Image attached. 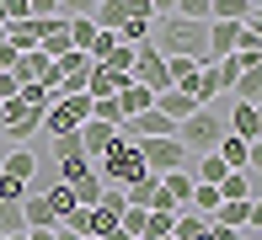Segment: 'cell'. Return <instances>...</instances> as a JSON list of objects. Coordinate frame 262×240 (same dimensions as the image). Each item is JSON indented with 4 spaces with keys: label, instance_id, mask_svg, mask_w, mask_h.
Listing matches in <instances>:
<instances>
[{
    "label": "cell",
    "instance_id": "cell-34",
    "mask_svg": "<svg viewBox=\"0 0 262 240\" xmlns=\"http://www.w3.org/2000/svg\"><path fill=\"white\" fill-rule=\"evenodd\" d=\"M70 155H86V150H80V128L64 134V139H54V160H70ZM86 160H91V155H86Z\"/></svg>",
    "mask_w": 262,
    "mask_h": 240
},
{
    "label": "cell",
    "instance_id": "cell-2",
    "mask_svg": "<svg viewBox=\"0 0 262 240\" xmlns=\"http://www.w3.org/2000/svg\"><path fill=\"white\" fill-rule=\"evenodd\" d=\"M139 176H150L139 144H134V139H113V150L102 155V182H107V187H134Z\"/></svg>",
    "mask_w": 262,
    "mask_h": 240
},
{
    "label": "cell",
    "instance_id": "cell-42",
    "mask_svg": "<svg viewBox=\"0 0 262 240\" xmlns=\"http://www.w3.org/2000/svg\"><path fill=\"white\" fill-rule=\"evenodd\" d=\"M54 240H86V235H75V230H64V224H59V230H54Z\"/></svg>",
    "mask_w": 262,
    "mask_h": 240
},
{
    "label": "cell",
    "instance_id": "cell-47",
    "mask_svg": "<svg viewBox=\"0 0 262 240\" xmlns=\"http://www.w3.org/2000/svg\"><path fill=\"white\" fill-rule=\"evenodd\" d=\"M257 6H262V0H252V11H257Z\"/></svg>",
    "mask_w": 262,
    "mask_h": 240
},
{
    "label": "cell",
    "instance_id": "cell-17",
    "mask_svg": "<svg viewBox=\"0 0 262 240\" xmlns=\"http://www.w3.org/2000/svg\"><path fill=\"white\" fill-rule=\"evenodd\" d=\"M246 219H252V198L220 203V213H214V224H220V230H246Z\"/></svg>",
    "mask_w": 262,
    "mask_h": 240
},
{
    "label": "cell",
    "instance_id": "cell-1",
    "mask_svg": "<svg viewBox=\"0 0 262 240\" xmlns=\"http://www.w3.org/2000/svg\"><path fill=\"white\" fill-rule=\"evenodd\" d=\"M230 134V123H225L220 112H214V107H198L193 117H182V123H177V144H182L187 155H209V150H220V139Z\"/></svg>",
    "mask_w": 262,
    "mask_h": 240
},
{
    "label": "cell",
    "instance_id": "cell-46",
    "mask_svg": "<svg viewBox=\"0 0 262 240\" xmlns=\"http://www.w3.org/2000/svg\"><path fill=\"white\" fill-rule=\"evenodd\" d=\"M6 240H27V235H6Z\"/></svg>",
    "mask_w": 262,
    "mask_h": 240
},
{
    "label": "cell",
    "instance_id": "cell-16",
    "mask_svg": "<svg viewBox=\"0 0 262 240\" xmlns=\"http://www.w3.org/2000/svg\"><path fill=\"white\" fill-rule=\"evenodd\" d=\"M246 150H252V139H241V134H225L214 155H220V160L230 165V171H246Z\"/></svg>",
    "mask_w": 262,
    "mask_h": 240
},
{
    "label": "cell",
    "instance_id": "cell-11",
    "mask_svg": "<svg viewBox=\"0 0 262 240\" xmlns=\"http://www.w3.org/2000/svg\"><path fill=\"white\" fill-rule=\"evenodd\" d=\"M235 38H241L235 21H209V59H230L235 54Z\"/></svg>",
    "mask_w": 262,
    "mask_h": 240
},
{
    "label": "cell",
    "instance_id": "cell-19",
    "mask_svg": "<svg viewBox=\"0 0 262 240\" xmlns=\"http://www.w3.org/2000/svg\"><path fill=\"white\" fill-rule=\"evenodd\" d=\"M209 21H252V0H214V11H209Z\"/></svg>",
    "mask_w": 262,
    "mask_h": 240
},
{
    "label": "cell",
    "instance_id": "cell-25",
    "mask_svg": "<svg viewBox=\"0 0 262 240\" xmlns=\"http://www.w3.org/2000/svg\"><path fill=\"white\" fill-rule=\"evenodd\" d=\"M0 235H27V213H21V203H0Z\"/></svg>",
    "mask_w": 262,
    "mask_h": 240
},
{
    "label": "cell",
    "instance_id": "cell-28",
    "mask_svg": "<svg viewBox=\"0 0 262 240\" xmlns=\"http://www.w3.org/2000/svg\"><path fill=\"white\" fill-rule=\"evenodd\" d=\"M32 134H43V112H27L21 123H11V128H6V139H11V144H21V139H32Z\"/></svg>",
    "mask_w": 262,
    "mask_h": 240
},
{
    "label": "cell",
    "instance_id": "cell-35",
    "mask_svg": "<svg viewBox=\"0 0 262 240\" xmlns=\"http://www.w3.org/2000/svg\"><path fill=\"white\" fill-rule=\"evenodd\" d=\"M54 6H59V16H97L102 0H54Z\"/></svg>",
    "mask_w": 262,
    "mask_h": 240
},
{
    "label": "cell",
    "instance_id": "cell-49",
    "mask_svg": "<svg viewBox=\"0 0 262 240\" xmlns=\"http://www.w3.org/2000/svg\"><path fill=\"white\" fill-rule=\"evenodd\" d=\"M0 240H6V235H0Z\"/></svg>",
    "mask_w": 262,
    "mask_h": 240
},
{
    "label": "cell",
    "instance_id": "cell-29",
    "mask_svg": "<svg viewBox=\"0 0 262 240\" xmlns=\"http://www.w3.org/2000/svg\"><path fill=\"white\" fill-rule=\"evenodd\" d=\"M80 176H91V160H86V155H70V160H59V182H80Z\"/></svg>",
    "mask_w": 262,
    "mask_h": 240
},
{
    "label": "cell",
    "instance_id": "cell-44",
    "mask_svg": "<svg viewBox=\"0 0 262 240\" xmlns=\"http://www.w3.org/2000/svg\"><path fill=\"white\" fill-rule=\"evenodd\" d=\"M0 134H6V107H0Z\"/></svg>",
    "mask_w": 262,
    "mask_h": 240
},
{
    "label": "cell",
    "instance_id": "cell-18",
    "mask_svg": "<svg viewBox=\"0 0 262 240\" xmlns=\"http://www.w3.org/2000/svg\"><path fill=\"white\" fill-rule=\"evenodd\" d=\"M220 203H225V198H220V187H209V182H198V187H193V213H198V219H209V224H214Z\"/></svg>",
    "mask_w": 262,
    "mask_h": 240
},
{
    "label": "cell",
    "instance_id": "cell-41",
    "mask_svg": "<svg viewBox=\"0 0 262 240\" xmlns=\"http://www.w3.org/2000/svg\"><path fill=\"white\" fill-rule=\"evenodd\" d=\"M150 11L156 16H177V0H150Z\"/></svg>",
    "mask_w": 262,
    "mask_h": 240
},
{
    "label": "cell",
    "instance_id": "cell-48",
    "mask_svg": "<svg viewBox=\"0 0 262 240\" xmlns=\"http://www.w3.org/2000/svg\"><path fill=\"white\" fill-rule=\"evenodd\" d=\"M166 240H177V235H166Z\"/></svg>",
    "mask_w": 262,
    "mask_h": 240
},
{
    "label": "cell",
    "instance_id": "cell-3",
    "mask_svg": "<svg viewBox=\"0 0 262 240\" xmlns=\"http://www.w3.org/2000/svg\"><path fill=\"white\" fill-rule=\"evenodd\" d=\"M80 123H91V96H86V91H80V96H59L49 112H43V134H49V139L75 134Z\"/></svg>",
    "mask_w": 262,
    "mask_h": 240
},
{
    "label": "cell",
    "instance_id": "cell-9",
    "mask_svg": "<svg viewBox=\"0 0 262 240\" xmlns=\"http://www.w3.org/2000/svg\"><path fill=\"white\" fill-rule=\"evenodd\" d=\"M0 171L6 176H16V182H38V155L27 150V144H16V150H6V160H0Z\"/></svg>",
    "mask_w": 262,
    "mask_h": 240
},
{
    "label": "cell",
    "instance_id": "cell-24",
    "mask_svg": "<svg viewBox=\"0 0 262 240\" xmlns=\"http://www.w3.org/2000/svg\"><path fill=\"white\" fill-rule=\"evenodd\" d=\"M70 187H75V203H80V208H97V203H102V176L97 171H91V176H80V182H70Z\"/></svg>",
    "mask_w": 262,
    "mask_h": 240
},
{
    "label": "cell",
    "instance_id": "cell-5",
    "mask_svg": "<svg viewBox=\"0 0 262 240\" xmlns=\"http://www.w3.org/2000/svg\"><path fill=\"white\" fill-rule=\"evenodd\" d=\"M91 21H97L102 32H118L123 21H156V11H150V0H102Z\"/></svg>",
    "mask_w": 262,
    "mask_h": 240
},
{
    "label": "cell",
    "instance_id": "cell-38",
    "mask_svg": "<svg viewBox=\"0 0 262 240\" xmlns=\"http://www.w3.org/2000/svg\"><path fill=\"white\" fill-rule=\"evenodd\" d=\"M64 230H75V235H91V208H75L70 219H59Z\"/></svg>",
    "mask_w": 262,
    "mask_h": 240
},
{
    "label": "cell",
    "instance_id": "cell-6",
    "mask_svg": "<svg viewBox=\"0 0 262 240\" xmlns=\"http://www.w3.org/2000/svg\"><path fill=\"white\" fill-rule=\"evenodd\" d=\"M21 213H27V230H59V213L49 208V198H43L38 182H32V192L21 198Z\"/></svg>",
    "mask_w": 262,
    "mask_h": 240
},
{
    "label": "cell",
    "instance_id": "cell-30",
    "mask_svg": "<svg viewBox=\"0 0 262 240\" xmlns=\"http://www.w3.org/2000/svg\"><path fill=\"white\" fill-rule=\"evenodd\" d=\"M91 117H97V123H123V107H118V96H102V102H91Z\"/></svg>",
    "mask_w": 262,
    "mask_h": 240
},
{
    "label": "cell",
    "instance_id": "cell-39",
    "mask_svg": "<svg viewBox=\"0 0 262 240\" xmlns=\"http://www.w3.org/2000/svg\"><path fill=\"white\" fill-rule=\"evenodd\" d=\"M16 91H21V80L6 69V75H0V102H16Z\"/></svg>",
    "mask_w": 262,
    "mask_h": 240
},
{
    "label": "cell",
    "instance_id": "cell-10",
    "mask_svg": "<svg viewBox=\"0 0 262 240\" xmlns=\"http://www.w3.org/2000/svg\"><path fill=\"white\" fill-rule=\"evenodd\" d=\"M6 43L16 48V54H32V48L43 43V21L27 16V21H6Z\"/></svg>",
    "mask_w": 262,
    "mask_h": 240
},
{
    "label": "cell",
    "instance_id": "cell-12",
    "mask_svg": "<svg viewBox=\"0 0 262 240\" xmlns=\"http://www.w3.org/2000/svg\"><path fill=\"white\" fill-rule=\"evenodd\" d=\"M156 107L171 117V123H182V117H193V112H198V102H193L187 91H177V86H166V91L156 96Z\"/></svg>",
    "mask_w": 262,
    "mask_h": 240
},
{
    "label": "cell",
    "instance_id": "cell-37",
    "mask_svg": "<svg viewBox=\"0 0 262 240\" xmlns=\"http://www.w3.org/2000/svg\"><path fill=\"white\" fill-rule=\"evenodd\" d=\"M0 16H6V21H27L32 6H27V0H0Z\"/></svg>",
    "mask_w": 262,
    "mask_h": 240
},
{
    "label": "cell",
    "instance_id": "cell-43",
    "mask_svg": "<svg viewBox=\"0 0 262 240\" xmlns=\"http://www.w3.org/2000/svg\"><path fill=\"white\" fill-rule=\"evenodd\" d=\"M27 240H54V230H27Z\"/></svg>",
    "mask_w": 262,
    "mask_h": 240
},
{
    "label": "cell",
    "instance_id": "cell-32",
    "mask_svg": "<svg viewBox=\"0 0 262 240\" xmlns=\"http://www.w3.org/2000/svg\"><path fill=\"white\" fill-rule=\"evenodd\" d=\"M209 11H214V0H177V16H187V21H209Z\"/></svg>",
    "mask_w": 262,
    "mask_h": 240
},
{
    "label": "cell",
    "instance_id": "cell-15",
    "mask_svg": "<svg viewBox=\"0 0 262 240\" xmlns=\"http://www.w3.org/2000/svg\"><path fill=\"white\" fill-rule=\"evenodd\" d=\"M118 107H123V117H139V112H150V107H156V91H145V86H134V80H128V86L118 91Z\"/></svg>",
    "mask_w": 262,
    "mask_h": 240
},
{
    "label": "cell",
    "instance_id": "cell-27",
    "mask_svg": "<svg viewBox=\"0 0 262 240\" xmlns=\"http://www.w3.org/2000/svg\"><path fill=\"white\" fill-rule=\"evenodd\" d=\"M209 230V219H198V213H177L171 219V235L177 240H193V235H204Z\"/></svg>",
    "mask_w": 262,
    "mask_h": 240
},
{
    "label": "cell",
    "instance_id": "cell-21",
    "mask_svg": "<svg viewBox=\"0 0 262 240\" xmlns=\"http://www.w3.org/2000/svg\"><path fill=\"white\" fill-rule=\"evenodd\" d=\"M97 21H91V16H70V43H75L80 48V54H91V43H97Z\"/></svg>",
    "mask_w": 262,
    "mask_h": 240
},
{
    "label": "cell",
    "instance_id": "cell-31",
    "mask_svg": "<svg viewBox=\"0 0 262 240\" xmlns=\"http://www.w3.org/2000/svg\"><path fill=\"white\" fill-rule=\"evenodd\" d=\"M118 48H123V38H118V32H97V43H91V59H97V64H107Z\"/></svg>",
    "mask_w": 262,
    "mask_h": 240
},
{
    "label": "cell",
    "instance_id": "cell-20",
    "mask_svg": "<svg viewBox=\"0 0 262 240\" xmlns=\"http://www.w3.org/2000/svg\"><path fill=\"white\" fill-rule=\"evenodd\" d=\"M225 176H230V165H225L214 150H209V155H198V171H193V182H209V187H220Z\"/></svg>",
    "mask_w": 262,
    "mask_h": 240
},
{
    "label": "cell",
    "instance_id": "cell-14",
    "mask_svg": "<svg viewBox=\"0 0 262 240\" xmlns=\"http://www.w3.org/2000/svg\"><path fill=\"white\" fill-rule=\"evenodd\" d=\"M230 102H262V64H241V75L230 86Z\"/></svg>",
    "mask_w": 262,
    "mask_h": 240
},
{
    "label": "cell",
    "instance_id": "cell-13",
    "mask_svg": "<svg viewBox=\"0 0 262 240\" xmlns=\"http://www.w3.org/2000/svg\"><path fill=\"white\" fill-rule=\"evenodd\" d=\"M193 171H166L161 176V192H166V198H171V208H187V203H193Z\"/></svg>",
    "mask_w": 262,
    "mask_h": 240
},
{
    "label": "cell",
    "instance_id": "cell-33",
    "mask_svg": "<svg viewBox=\"0 0 262 240\" xmlns=\"http://www.w3.org/2000/svg\"><path fill=\"white\" fill-rule=\"evenodd\" d=\"M27 182H16V176H6V171H0V203H21V198H27Z\"/></svg>",
    "mask_w": 262,
    "mask_h": 240
},
{
    "label": "cell",
    "instance_id": "cell-7",
    "mask_svg": "<svg viewBox=\"0 0 262 240\" xmlns=\"http://www.w3.org/2000/svg\"><path fill=\"white\" fill-rule=\"evenodd\" d=\"M113 139H118L113 123H97V117H91V123H80V150H86L91 160H102V155L113 150Z\"/></svg>",
    "mask_w": 262,
    "mask_h": 240
},
{
    "label": "cell",
    "instance_id": "cell-8",
    "mask_svg": "<svg viewBox=\"0 0 262 240\" xmlns=\"http://www.w3.org/2000/svg\"><path fill=\"white\" fill-rule=\"evenodd\" d=\"M38 48L49 59H64L70 48H75V43H70V16H49V21H43V43Z\"/></svg>",
    "mask_w": 262,
    "mask_h": 240
},
{
    "label": "cell",
    "instance_id": "cell-23",
    "mask_svg": "<svg viewBox=\"0 0 262 240\" xmlns=\"http://www.w3.org/2000/svg\"><path fill=\"white\" fill-rule=\"evenodd\" d=\"M220 198L225 203H241V198H252V171H230L220 182Z\"/></svg>",
    "mask_w": 262,
    "mask_h": 240
},
{
    "label": "cell",
    "instance_id": "cell-22",
    "mask_svg": "<svg viewBox=\"0 0 262 240\" xmlns=\"http://www.w3.org/2000/svg\"><path fill=\"white\" fill-rule=\"evenodd\" d=\"M43 198H49V208L59 213V219H70V213L80 208V203H75V187H64V182H59V187H43Z\"/></svg>",
    "mask_w": 262,
    "mask_h": 240
},
{
    "label": "cell",
    "instance_id": "cell-36",
    "mask_svg": "<svg viewBox=\"0 0 262 240\" xmlns=\"http://www.w3.org/2000/svg\"><path fill=\"white\" fill-rule=\"evenodd\" d=\"M97 208H107V213H123V208H128L123 187H102V203H97Z\"/></svg>",
    "mask_w": 262,
    "mask_h": 240
},
{
    "label": "cell",
    "instance_id": "cell-4",
    "mask_svg": "<svg viewBox=\"0 0 262 240\" xmlns=\"http://www.w3.org/2000/svg\"><path fill=\"white\" fill-rule=\"evenodd\" d=\"M139 155H145V171L150 176H166V171H187V150L177 139H134Z\"/></svg>",
    "mask_w": 262,
    "mask_h": 240
},
{
    "label": "cell",
    "instance_id": "cell-40",
    "mask_svg": "<svg viewBox=\"0 0 262 240\" xmlns=\"http://www.w3.org/2000/svg\"><path fill=\"white\" fill-rule=\"evenodd\" d=\"M246 171L262 176V139H252V150H246Z\"/></svg>",
    "mask_w": 262,
    "mask_h": 240
},
{
    "label": "cell",
    "instance_id": "cell-26",
    "mask_svg": "<svg viewBox=\"0 0 262 240\" xmlns=\"http://www.w3.org/2000/svg\"><path fill=\"white\" fill-rule=\"evenodd\" d=\"M209 69H214V80H220V91L230 96V86H235V75H241V59H235V54H230V59H214Z\"/></svg>",
    "mask_w": 262,
    "mask_h": 240
},
{
    "label": "cell",
    "instance_id": "cell-45",
    "mask_svg": "<svg viewBox=\"0 0 262 240\" xmlns=\"http://www.w3.org/2000/svg\"><path fill=\"white\" fill-rule=\"evenodd\" d=\"M0 43H6V21H0Z\"/></svg>",
    "mask_w": 262,
    "mask_h": 240
}]
</instances>
